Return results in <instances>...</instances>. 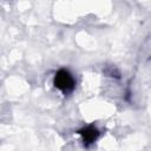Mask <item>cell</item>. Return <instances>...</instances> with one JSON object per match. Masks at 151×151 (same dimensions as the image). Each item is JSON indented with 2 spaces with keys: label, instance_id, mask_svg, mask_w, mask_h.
<instances>
[{
  "label": "cell",
  "instance_id": "cell-1",
  "mask_svg": "<svg viewBox=\"0 0 151 151\" xmlns=\"http://www.w3.org/2000/svg\"><path fill=\"white\" fill-rule=\"evenodd\" d=\"M76 81L71 73L66 70H59L54 77V86L64 93H68L74 88Z\"/></svg>",
  "mask_w": 151,
  "mask_h": 151
},
{
  "label": "cell",
  "instance_id": "cell-2",
  "mask_svg": "<svg viewBox=\"0 0 151 151\" xmlns=\"http://www.w3.org/2000/svg\"><path fill=\"white\" fill-rule=\"evenodd\" d=\"M79 134L83 137V142H84V145L85 146H88L91 144H93L98 136H99V132L96 127L93 126H87V127H84L81 130H79Z\"/></svg>",
  "mask_w": 151,
  "mask_h": 151
}]
</instances>
